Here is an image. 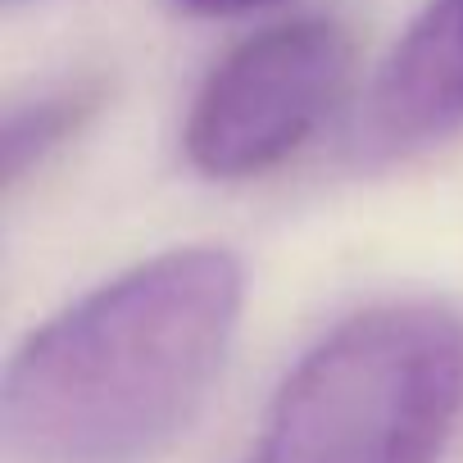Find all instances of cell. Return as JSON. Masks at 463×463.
<instances>
[{"label":"cell","instance_id":"5b68a950","mask_svg":"<svg viewBox=\"0 0 463 463\" xmlns=\"http://www.w3.org/2000/svg\"><path fill=\"white\" fill-rule=\"evenodd\" d=\"M100 82H64L51 87L5 114V186L14 191L28 173H37L64 141L78 137V128L100 109Z\"/></svg>","mask_w":463,"mask_h":463},{"label":"cell","instance_id":"3957f363","mask_svg":"<svg viewBox=\"0 0 463 463\" xmlns=\"http://www.w3.org/2000/svg\"><path fill=\"white\" fill-rule=\"evenodd\" d=\"M354 42L336 19H291L232 46L191 96L182 155L209 182H250L296 159L336 114Z\"/></svg>","mask_w":463,"mask_h":463},{"label":"cell","instance_id":"6da1fadb","mask_svg":"<svg viewBox=\"0 0 463 463\" xmlns=\"http://www.w3.org/2000/svg\"><path fill=\"white\" fill-rule=\"evenodd\" d=\"M246 309L222 246H177L91 287L10 354L0 445L10 463H150L204 409Z\"/></svg>","mask_w":463,"mask_h":463},{"label":"cell","instance_id":"7a4b0ae2","mask_svg":"<svg viewBox=\"0 0 463 463\" xmlns=\"http://www.w3.org/2000/svg\"><path fill=\"white\" fill-rule=\"evenodd\" d=\"M458 413L463 314L445 300H382L296 359L246 463H440Z\"/></svg>","mask_w":463,"mask_h":463},{"label":"cell","instance_id":"8992f818","mask_svg":"<svg viewBox=\"0 0 463 463\" xmlns=\"http://www.w3.org/2000/svg\"><path fill=\"white\" fill-rule=\"evenodd\" d=\"M177 14L191 19H237V14H255L269 5H282V0H168Z\"/></svg>","mask_w":463,"mask_h":463},{"label":"cell","instance_id":"277c9868","mask_svg":"<svg viewBox=\"0 0 463 463\" xmlns=\"http://www.w3.org/2000/svg\"><path fill=\"white\" fill-rule=\"evenodd\" d=\"M463 132V0H427L377 64L354 118V155L413 159Z\"/></svg>","mask_w":463,"mask_h":463}]
</instances>
